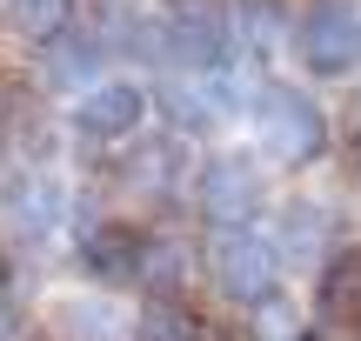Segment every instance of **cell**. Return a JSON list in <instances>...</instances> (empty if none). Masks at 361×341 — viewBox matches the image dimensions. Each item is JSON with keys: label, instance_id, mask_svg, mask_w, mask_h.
<instances>
[{"label": "cell", "instance_id": "obj_8", "mask_svg": "<svg viewBox=\"0 0 361 341\" xmlns=\"http://www.w3.org/2000/svg\"><path fill=\"white\" fill-rule=\"evenodd\" d=\"M67 214V187L54 181V168L40 161H20V168L0 174V228L13 241H47Z\"/></svg>", "mask_w": 361, "mask_h": 341}, {"label": "cell", "instance_id": "obj_5", "mask_svg": "<svg viewBox=\"0 0 361 341\" xmlns=\"http://www.w3.org/2000/svg\"><path fill=\"white\" fill-rule=\"evenodd\" d=\"M288 47H295L301 74L314 80H341L361 67V0H308L288 27Z\"/></svg>", "mask_w": 361, "mask_h": 341}, {"label": "cell", "instance_id": "obj_16", "mask_svg": "<svg viewBox=\"0 0 361 341\" xmlns=\"http://www.w3.org/2000/svg\"><path fill=\"white\" fill-rule=\"evenodd\" d=\"M247 328H255V341H308V321L295 315L288 294H268L261 308H247Z\"/></svg>", "mask_w": 361, "mask_h": 341}, {"label": "cell", "instance_id": "obj_13", "mask_svg": "<svg viewBox=\"0 0 361 341\" xmlns=\"http://www.w3.org/2000/svg\"><path fill=\"white\" fill-rule=\"evenodd\" d=\"M180 141L168 134V141H141V147H121V187H128L134 201H161L180 187Z\"/></svg>", "mask_w": 361, "mask_h": 341}, {"label": "cell", "instance_id": "obj_1", "mask_svg": "<svg viewBox=\"0 0 361 341\" xmlns=\"http://www.w3.org/2000/svg\"><path fill=\"white\" fill-rule=\"evenodd\" d=\"M247 120H255V147L268 168H314L328 154V114L314 94L288 87V80H268L247 101Z\"/></svg>", "mask_w": 361, "mask_h": 341}, {"label": "cell", "instance_id": "obj_14", "mask_svg": "<svg viewBox=\"0 0 361 341\" xmlns=\"http://www.w3.org/2000/svg\"><path fill=\"white\" fill-rule=\"evenodd\" d=\"M0 34L20 47H54L74 34V0H0Z\"/></svg>", "mask_w": 361, "mask_h": 341}, {"label": "cell", "instance_id": "obj_3", "mask_svg": "<svg viewBox=\"0 0 361 341\" xmlns=\"http://www.w3.org/2000/svg\"><path fill=\"white\" fill-rule=\"evenodd\" d=\"M188 194L201 208V221L214 228H255L268 208V161L247 154V147H214L201 168L188 174Z\"/></svg>", "mask_w": 361, "mask_h": 341}, {"label": "cell", "instance_id": "obj_6", "mask_svg": "<svg viewBox=\"0 0 361 341\" xmlns=\"http://www.w3.org/2000/svg\"><path fill=\"white\" fill-rule=\"evenodd\" d=\"M147 114H154V87L141 74H101L87 94H74L67 128L87 147H121V141H134L147 128Z\"/></svg>", "mask_w": 361, "mask_h": 341}, {"label": "cell", "instance_id": "obj_15", "mask_svg": "<svg viewBox=\"0 0 361 341\" xmlns=\"http://www.w3.org/2000/svg\"><path fill=\"white\" fill-rule=\"evenodd\" d=\"M207 321L188 315V302H147V315L134 321V341H201Z\"/></svg>", "mask_w": 361, "mask_h": 341}, {"label": "cell", "instance_id": "obj_11", "mask_svg": "<svg viewBox=\"0 0 361 341\" xmlns=\"http://www.w3.org/2000/svg\"><path fill=\"white\" fill-rule=\"evenodd\" d=\"M341 228H335V214L322 208V201H281V221H274V254H281V268L288 261H314V275H322V261L341 248Z\"/></svg>", "mask_w": 361, "mask_h": 341}, {"label": "cell", "instance_id": "obj_4", "mask_svg": "<svg viewBox=\"0 0 361 341\" xmlns=\"http://www.w3.org/2000/svg\"><path fill=\"white\" fill-rule=\"evenodd\" d=\"M201 275L228 308H261L268 294H281V254L261 228H221L201 248Z\"/></svg>", "mask_w": 361, "mask_h": 341}, {"label": "cell", "instance_id": "obj_2", "mask_svg": "<svg viewBox=\"0 0 361 341\" xmlns=\"http://www.w3.org/2000/svg\"><path fill=\"white\" fill-rule=\"evenodd\" d=\"M241 47L234 0H161V54L180 74H228Z\"/></svg>", "mask_w": 361, "mask_h": 341}, {"label": "cell", "instance_id": "obj_17", "mask_svg": "<svg viewBox=\"0 0 361 341\" xmlns=\"http://www.w3.org/2000/svg\"><path fill=\"white\" fill-rule=\"evenodd\" d=\"M201 341H241V335H228V328H201Z\"/></svg>", "mask_w": 361, "mask_h": 341}, {"label": "cell", "instance_id": "obj_10", "mask_svg": "<svg viewBox=\"0 0 361 341\" xmlns=\"http://www.w3.org/2000/svg\"><path fill=\"white\" fill-rule=\"evenodd\" d=\"M40 335L47 341H128V315L107 294H54L40 308Z\"/></svg>", "mask_w": 361, "mask_h": 341}, {"label": "cell", "instance_id": "obj_9", "mask_svg": "<svg viewBox=\"0 0 361 341\" xmlns=\"http://www.w3.org/2000/svg\"><path fill=\"white\" fill-rule=\"evenodd\" d=\"M147 248H154V235L141 221H128V214H101V221L80 228V268L101 288H141Z\"/></svg>", "mask_w": 361, "mask_h": 341}, {"label": "cell", "instance_id": "obj_7", "mask_svg": "<svg viewBox=\"0 0 361 341\" xmlns=\"http://www.w3.org/2000/svg\"><path fill=\"white\" fill-rule=\"evenodd\" d=\"M154 107L168 114L174 141H207L241 114V94L228 87V74H174L154 87Z\"/></svg>", "mask_w": 361, "mask_h": 341}, {"label": "cell", "instance_id": "obj_18", "mask_svg": "<svg viewBox=\"0 0 361 341\" xmlns=\"http://www.w3.org/2000/svg\"><path fill=\"white\" fill-rule=\"evenodd\" d=\"M355 168H361V134H355Z\"/></svg>", "mask_w": 361, "mask_h": 341}, {"label": "cell", "instance_id": "obj_12", "mask_svg": "<svg viewBox=\"0 0 361 341\" xmlns=\"http://www.w3.org/2000/svg\"><path fill=\"white\" fill-rule=\"evenodd\" d=\"M314 315L322 328H355L361 335V241H341L314 275Z\"/></svg>", "mask_w": 361, "mask_h": 341}]
</instances>
